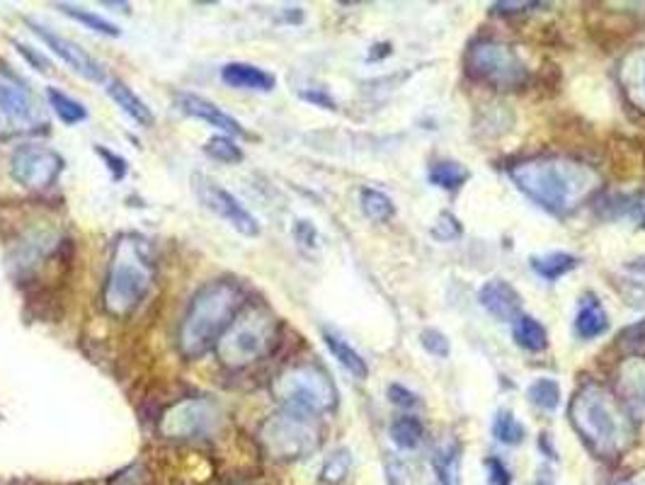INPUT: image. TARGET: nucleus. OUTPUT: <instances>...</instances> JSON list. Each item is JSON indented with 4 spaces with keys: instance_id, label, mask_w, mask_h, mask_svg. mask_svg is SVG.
Returning <instances> with one entry per match:
<instances>
[{
    "instance_id": "nucleus-9",
    "label": "nucleus",
    "mask_w": 645,
    "mask_h": 485,
    "mask_svg": "<svg viewBox=\"0 0 645 485\" xmlns=\"http://www.w3.org/2000/svg\"><path fill=\"white\" fill-rule=\"evenodd\" d=\"M63 158L53 148L39 143L18 146L10 156V172L27 190H47L59 180Z\"/></svg>"
},
{
    "instance_id": "nucleus-34",
    "label": "nucleus",
    "mask_w": 645,
    "mask_h": 485,
    "mask_svg": "<svg viewBox=\"0 0 645 485\" xmlns=\"http://www.w3.org/2000/svg\"><path fill=\"white\" fill-rule=\"evenodd\" d=\"M420 343L422 347L428 349V353L432 357H449V340H447V335L444 333H439L437 328H424L420 333Z\"/></svg>"
},
{
    "instance_id": "nucleus-13",
    "label": "nucleus",
    "mask_w": 645,
    "mask_h": 485,
    "mask_svg": "<svg viewBox=\"0 0 645 485\" xmlns=\"http://www.w3.org/2000/svg\"><path fill=\"white\" fill-rule=\"evenodd\" d=\"M30 24H32L35 34H37L39 39H42V42H45L53 53H57V57H59L63 63L71 66V69H74L78 76H84L86 80H95V83H100V80L105 78L102 66H100L98 61H95L84 47H78L76 42H71V39H66V37H61V34H57V32L47 30V27H42V24H35V22H30Z\"/></svg>"
},
{
    "instance_id": "nucleus-31",
    "label": "nucleus",
    "mask_w": 645,
    "mask_h": 485,
    "mask_svg": "<svg viewBox=\"0 0 645 485\" xmlns=\"http://www.w3.org/2000/svg\"><path fill=\"white\" fill-rule=\"evenodd\" d=\"M607 207H609V217H631L641 226H645V195L612 197Z\"/></svg>"
},
{
    "instance_id": "nucleus-8",
    "label": "nucleus",
    "mask_w": 645,
    "mask_h": 485,
    "mask_svg": "<svg viewBox=\"0 0 645 485\" xmlns=\"http://www.w3.org/2000/svg\"><path fill=\"white\" fill-rule=\"evenodd\" d=\"M45 125L32 92L27 90L18 78L0 71V137H18L30 133Z\"/></svg>"
},
{
    "instance_id": "nucleus-35",
    "label": "nucleus",
    "mask_w": 645,
    "mask_h": 485,
    "mask_svg": "<svg viewBox=\"0 0 645 485\" xmlns=\"http://www.w3.org/2000/svg\"><path fill=\"white\" fill-rule=\"evenodd\" d=\"M432 236L437 240H451V238H459L461 236V224L451 211H442L439 214L437 224L432 226Z\"/></svg>"
},
{
    "instance_id": "nucleus-19",
    "label": "nucleus",
    "mask_w": 645,
    "mask_h": 485,
    "mask_svg": "<svg viewBox=\"0 0 645 485\" xmlns=\"http://www.w3.org/2000/svg\"><path fill=\"white\" fill-rule=\"evenodd\" d=\"M323 340H325V347L331 349V355L354 376V379H360V382L367 379L369 376L367 362L362 359V355L356 353L352 345H348L345 340L338 338V335H333V333H323Z\"/></svg>"
},
{
    "instance_id": "nucleus-18",
    "label": "nucleus",
    "mask_w": 645,
    "mask_h": 485,
    "mask_svg": "<svg viewBox=\"0 0 645 485\" xmlns=\"http://www.w3.org/2000/svg\"><path fill=\"white\" fill-rule=\"evenodd\" d=\"M107 96L115 100L117 107H121V112L129 115L136 125H141V127H148V125H154V112L148 110V105L136 96V92L127 86V83H121V80H113L107 88Z\"/></svg>"
},
{
    "instance_id": "nucleus-14",
    "label": "nucleus",
    "mask_w": 645,
    "mask_h": 485,
    "mask_svg": "<svg viewBox=\"0 0 645 485\" xmlns=\"http://www.w3.org/2000/svg\"><path fill=\"white\" fill-rule=\"evenodd\" d=\"M478 301L486 311L502 323H515L521 311V296L502 279H490L478 291Z\"/></svg>"
},
{
    "instance_id": "nucleus-15",
    "label": "nucleus",
    "mask_w": 645,
    "mask_h": 485,
    "mask_svg": "<svg viewBox=\"0 0 645 485\" xmlns=\"http://www.w3.org/2000/svg\"><path fill=\"white\" fill-rule=\"evenodd\" d=\"M177 107H180L185 115H192L202 121H207V125L222 129L226 133H233V137H248L238 119H233L231 115H226L222 110V107H216L214 102L204 100L199 96H189V92H183V96H177Z\"/></svg>"
},
{
    "instance_id": "nucleus-39",
    "label": "nucleus",
    "mask_w": 645,
    "mask_h": 485,
    "mask_svg": "<svg viewBox=\"0 0 645 485\" xmlns=\"http://www.w3.org/2000/svg\"><path fill=\"white\" fill-rule=\"evenodd\" d=\"M294 236H296V240L301 242V246H311V248L319 246V231H315V228L309 221H296Z\"/></svg>"
},
{
    "instance_id": "nucleus-6",
    "label": "nucleus",
    "mask_w": 645,
    "mask_h": 485,
    "mask_svg": "<svg viewBox=\"0 0 645 485\" xmlns=\"http://www.w3.org/2000/svg\"><path fill=\"white\" fill-rule=\"evenodd\" d=\"M609 396L589 386L573 403V423L597 454L607 456L622 447V423Z\"/></svg>"
},
{
    "instance_id": "nucleus-43",
    "label": "nucleus",
    "mask_w": 645,
    "mask_h": 485,
    "mask_svg": "<svg viewBox=\"0 0 645 485\" xmlns=\"http://www.w3.org/2000/svg\"><path fill=\"white\" fill-rule=\"evenodd\" d=\"M643 88H645V73H643Z\"/></svg>"
},
{
    "instance_id": "nucleus-2",
    "label": "nucleus",
    "mask_w": 645,
    "mask_h": 485,
    "mask_svg": "<svg viewBox=\"0 0 645 485\" xmlns=\"http://www.w3.org/2000/svg\"><path fill=\"white\" fill-rule=\"evenodd\" d=\"M156 267L146 240L139 236H121L109 260L102 304L109 316L127 318L134 314L154 285Z\"/></svg>"
},
{
    "instance_id": "nucleus-40",
    "label": "nucleus",
    "mask_w": 645,
    "mask_h": 485,
    "mask_svg": "<svg viewBox=\"0 0 645 485\" xmlns=\"http://www.w3.org/2000/svg\"><path fill=\"white\" fill-rule=\"evenodd\" d=\"M18 51L22 53V57L30 59V63L35 66V69H37V66H39V71H45V73L49 71V61L42 57V53L30 51V47H25V44H18Z\"/></svg>"
},
{
    "instance_id": "nucleus-28",
    "label": "nucleus",
    "mask_w": 645,
    "mask_h": 485,
    "mask_svg": "<svg viewBox=\"0 0 645 485\" xmlns=\"http://www.w3.org/2000/svg\"><path fill=\"white\" fill-rule=\"evenodd\" d=\"M350 471H352V454L348 449H338L335 454L328 456V462L323 464L321 483L323 485H342L348 481Z\"/></svg>"
},
{
    "instance_id": "nucleus-23",
    "label": "nucleus",
    "mask_w": 645,
    "mask_h": 485,
    "mask_svg": "<svg viewBox=\"0 0 645 485\" xmlns=\"http://www.w3.org/2000/svg\"><path fill=\"white\" fill-rule=\"evenodd\" d=\"M428 178L432 185L442 187V190H459V187L471 178V172L461 164H455V160H437L430 168Z\"/></svg>"
},
{
    "instance_id": "nucleus-1",
    "label": "nucleus",
    "mask_w": 645,
    "mask_h": 485,
    "mask_svg": "<svg viewBox=\"0 0 645 485\" xmlns=\"http://www.w3.org/2000/svg\"><path fill=\"white\" fill-rule=\"evenodd\" d=\"M245 294L236 281L218 279L204 285L187 306V314L177 333V345L180 353L189 359L207 355L212 347L218 345L222 335L236 316L243 311Z\"/></svg>"
},
{
    "instance_id": "nucleus-10",
    "label": "nucleus",
    "mask_w": 645,
    "mask_h": 485,
    "mask_svg": "<svg viewBox=\"0 0 645 485\" xmlns=\"http://www.w3.org/2000/svg\"><path fill=\"white\" fill-rule=\"evenodd\" d=\"M471 71L496 86H519L525 80V66L519 63L515 51L498 42H478L469 51Z\"/></svg>"
},
{
    "instance_id": "nucleus-29",
    "label": "nucleus",
    "mask_w": 645,
    "mask_h": 485,
    "mask_svg": "<svg viewBox=\"0 0 645 485\" xmlns=\"http://www.w3.org/2000/svg\"><path fill=\"white\" fill-rule=\"evenodd\" d=\"M57 8L63 12V16L74 18V20H78V22H84V24L88 27V30H95V32L105 34V37H119V27H117V24H113V22L100 18V16H95V12H90V10L76 8V6H66V3H59Z\"/></svg>"
},
{
    "instance_id": "nucleus-27",
    "label": "nucleus",
    "mask_w": 645,
    "mask_h": 485,
    "mask_svg": "<svg viewBox=\"0 0 645 485\" xmlns=\"http://www.w3.org/2000/svg\"><path fill=\"white\" fill-rule=\"evenodd\" d=\"M391 439L398 449H416L422 439V423L418 417H398L391 425Z\"/></svg>"
},
{
    "instance_id": "nucleus-30",
    "label": "nucleus",
    "mask_w": 645,
    "mask_h": 485,
    "mask_svg": "<svg viewBox=\"0 0 645 485\" xmlns=\"http://www.w3.org/2000/svg\"><path fill=\"white\" fill-rule=\"evenodd\" d=\"M204 154H207L216 164H226V166H236L243 160V151L236 146L231 137H212L204 146Z\"/></svg>"
},
{
    "instance_id": "nucleus-33",
    "label": "nucleus",
    "mask_w": 645,
    "mask_h": 485,
    "mask_svg": "<svg viewBox=\"0 0 645 485\" xmlns=\"http://www.w3.org/2000/svg\"><path fill=\"white\" fill-rule=\"evenodd\" d=\"M624 388H628L631 403L645 410V364H631L628 379H624Z\"/></svg>"
},
{
    "instance_id": "nucleus-3",
    "label": "nucleus",
    "mask_w": 645,
    "mask_h": 485,
    "mask_svg": "<svg viewBox=\"0 0 645 485\" xmlns=\"http://www.w3.org/2000/svg\"><path fill=\"white\" fill-rule=\"evenodd\" d=\"M510 175L521 192L554 214L566 211L585 185L583 170L560 160H527L515 166Z\"/></svg>"
},
{
    "instance_id": "nucleus-24",
    "label": "nucleus",
    "mask_w": 645,
    "mask_h": 485,
    "mask_svg": "<svg viewBox=\"0 0 645 485\" xmlns=\"http://www.w3.org/2000/svg\"><path fill=\"white\" fill-rule=\"evenodd\" d=\"M47 100L53 107V112L63 121V125H80V121L88 119V110L78 100L68 98L66 92L57 90V88H49L47 90Z\"/></svg>"
},
{
    "instance_id": "nucleus-41",
    "label": "nucleus",
    "mask_w": 645,
    "mask_h": 485,
    "mask_svg": "<svg viewBox=\"0 0 645 485\" xmlns=\"http://www.w3.org/2000/svg\"><path fill=\"white\" fill-rule=\"evenodd\" d=\"M301 98L309 100V102H315V105H321L325 107V110H335V102L325 96V92H301Z\"/></svg>"
},
{
    "instance_id": "nucleus-12",
    "label": "nucleus",
    "mask_w": 645,
    "mask_h": 485,
    "mask_svg": "<svg viewBox=\"0 0 645 485\" xmlns=\"http://www.w3.org/2000/svg\"><path fill=\"white\" fill-rule=\"evenodd\" d=\"M216 420V408L209 400L187 398L175 403L160 417V433L170 439H192L212 429Z\"/></svg>"
},
{
    "instance_id": "nucleus-5",
    "label": "nucleus",
    "mask_w": 645,
    "mask_h": 485,
    "mask_svg": "<svg viewBox=\"0 0 645 485\" xmlns=\"http://www.w3.org/2000/svg\"><path fill=\"white\" fill-rule=\"evenodd\" d=\"M274 340V318L267 308H245L216 345V355L231 369L248 367L267 355Z\"/></svg>"
},
{
    "instance_id": "nucleus-32",
    "label": "nucleus",
    "mask_w": 645,
    "mask_h": 485,
    "mask_svg": "<svg viewBox=\"0 0 645 485\" xmlns=\"http://www.w3.org/2000/svg\"><path fill=\"white\" fill-rule=\"evenodd\" d=\"M529 398L534 406L544 410H556L560 406V386L554 379H539L529 386Z\"/></svg>"
},
{
    "instance_id": "nucleus-16",
    "label": "nucleus",
    "mask_w": 645,
    "mask_h": 485,
    "mask_svg": "<svg viewBox=\"0 0 645 485\" xmlns=\"http://www.w3.org/2000/svg\"><path fill=\"white\" fill-rule=\"evenodd\" d=\"M222 80L231 88L257 90V92H270L274 86H277V78H274L272 73L257 69V66H251V63H241V61L226 63L222 69Z\"/></svg>"
},
{
    "instance_id": "nucleus-22",
    "label": "nucleus",
    "mask_w": 645,
    "mask_h": 485,
    "mask_svg": "<svg viewBox=\"0 0 645 485\" xmlns=\"http://www.w3.org/2000/svg\"><path fill=\"white\" fill-rule=\"evenodd\" d=\"M459 447L457 444H444L437 447L432 454V468L437 474L439 485H461L459 478Z\"/></svg>"
},
{
    "instance_id": "nucleus-45",
    "label": "nucleus",
    "mask_w": 645,
    "mask_h": 485,
    "mask_svg": "<svg viewBox=\"0 0 645 485\" xmlns=\"http://www.w3.org/2000/svg\"><path fill=\"white\" fill-rule=\"evenodd\" d=\"M537 485H548V483H537Z\"/></svg>"
},
{
    "instance_id": "nucleus-4",
    "label": "nucleus",
    "mask_w": 645,
    "mask_h": 485,
    "mask_svg": "<svg viewBox=\"0 0 645 485\" xmlns=\"http://www.w3.org/2000/svg\"><path fill=\"white\" fill-rule=\"evenodd\" d=\"M274 396L284 406V410L315 417L331 413L338 406V388L331 382L328 372L315 364H299V367L286 369L274 382Z\"/></svg>"
},
{
    "instance_id": "nucleus-36",
    "label": "nucleus",
    "mask_w": 645,
    "mask_h": 485,
    "mask_svg": "<svg viewBox=\"0 0 645 485\" xmlns=\"http://www.w3.org/2000/svg\"><path fill=\"white\" fill-rule=\"evenodd\" d=\"M486 468H488V485H512V474L507 471V466L498 459V456L486 459Z\"/></svg>"
},
{
    "instance_id": "nucleus-44",
    "label": "nucleus",
    "mask_w": 645,
    "mask_h": 485,
    "mask_svg": "<svg viewBox=\"0 0 645 485\" xmlns=\"http://www.w3.org/2000/svg\"><path fill=\"white\" fill-rule=\"evenodd\" d=\"M622 485H634V483H622Z\"/></svg>"
},
{
    "instance_id": "nucleus-11",
    "label": "nucleus",
    "mask_w": 645,
    "mask_h": 485,
    "mask_svg": "<svg viewBox=\"0 0 645 485\" xmlns=\"http://www.w3.org/2000/svg\"><path fill=\"white\" fill-rule=\"evenodd\" d=\"M195 190H197V197L202 199V205L212 209L216 217H222L226 224H231L241 236L255 238L260 234V221L255 219V214L245 207L236 195L224 190L222 185H216L214 180L197 175Z\"/></svg>"
},
{
    "instance_id": "nucleus-17",
    "label": "nucleus",
    "mask_w": 645,
    "mask_h": 485,
    "mask_svg": "<svg viewBox=\"0 0 645 485\" xmlns=\"http://www.w3.org/2000/svg\"><path fill=\"white\" fill-rule=\"evenodd\" d=\"M607 328L609 316L604 311V306L597 301V296H587L578 316H575V333H578L583 340H593L599 338L602 333H607Z\"/></svg>"
},
{
    "instance_id": "nucleus-21",
    "label": "nucleus",
    "mask_w": 645,
    "mask_h": 485,
    "mask_svg": "<svg viewBox=\"0 0 645 485\" xmlns=\"http://www.w3.org/2000/svg\"><path fill=\"white\" fill-rule=\"evenodd\" d=\"M531 267L541 279L556 281L563 275H568L570 269L578 267V258L568 253H548V255H537V258H531Z\"/></svg>"
},
{
    "instance_id": "nucleus-7",
    "label": "nucleus",
    "mask_w": 645,
    "mask_h": 485,
    "mask_svg": "<svg viewBox=\"0 0 645 485\" xmlns=\"http://www.w3.org/2000/svg\"><path fill=\"white\" fill-rule=\"evenodd\" d=\"M260 439H263V447L272 459L282 462L301 459V456H306L319 447L321 442L313 417L290 410L270 417L263 429H260Z\"/></svg>"
},
{
    "instance_id": "nucleus-26",
    "label": "nucleus",
    "mask_w": 645,
    "mask_h": 485,
    "mask_svg": "<svg viewBox=\"0 0 645 485\" xmlns=\"http://www.w3.org/2000/svg\"><path fill=\"white\" fill-rule=\"evenodd\" d=\"M360 201H362V211L372 221L383 224V221L393 219V214H395L393 201L383 192L374 190V187H364V190L360 192Z\"/></svg>"
},
{
    "instance_id": "nucleus-38",
    "label": "nucleus",
    "mask_w": 645,
    "mask_h": 485,
    "mask_svg": "<svg viewBox=\"0 0 645 485\" xmlns=\"http://www.w3.org/2000/svg\"><path fill=\"white\" fill-rule=\"evenodd\" d=\"M389 398H391V403H395V406H401V408H413L418 403V396L413 394V390H408L401 384L389 386Z\"/></svg>"
},
{
    "instance_id": "nucleus-42",
    "label": "nucleus",
    "mask_w": 645,
    "mask_h": 485,
    "mask_svg": "<svg viewBox=\"0 0 645 485\" xmlns=\"http://www.w3.org/2000/svg\"><path fill=\"white\" fill-rule=\"evenodd\" d=\"M622 340H631V343H645V320L636 323V326H631L628 330L622 333Z\"/></svg>"
},
{
    "instance_id": "nucleus-37",
    "label": "nucleus",
    "mask_w": 645,
    "mask_h": 485,
    "mask_svg": "<svg viewBox=\"0 0 645 485\" xmlns=\"http://www.w3.org/2000/svg\"><path fill=\"white\" fill-rule=\"evenodd\" d=\"M98 154H100V158L107 164V170L113 172L115 180L125 178V175H127V160H125V158L113 154V151H107V148H102V146H98Z\"/></svg>"
},
{
    "instance_id": "nucleus-20",
    "label": "nucleus",
    "mask_w": 645,
    "mask_h": 485,
    "mask_svg": "<svg viewBox=\"0 0 645 485\" xmlns=\"http://www.w3.org/2000/svg\"><path fill=\"white\" fill-rule=\"evenodd\" d=\"M512 335H515V343L519 347L529 349V353H541V349H546L548 345L546 328L531 316H519L512 326Z\"/></svg>"
},
{
    "instance_id": "nucleus-25",
    "label": "nucleus",
    "mask_w": 645,
    "mask_h": 485,
    "mask_svg": "<svg viewBox=\"0 0 645 485\" xmlns=\"http://www.w3.org/2000/svg\"><path fill=\"white\" fill-rule=\"evenodd\" d=\"M492 437L507 447H517V444L525 442L527 429L521 425L512 410H498L496 420H492Z\"/></svg>"
}]
</instances>
